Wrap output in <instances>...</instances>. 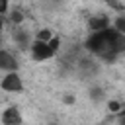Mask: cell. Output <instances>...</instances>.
I'll use <instances>...</instances> for the list:
<instances>
[{"label":"cell","mask_w":125,"mask_h":125,"mask_svg":"<svg viewBox=\"0 0 125 125\" xmlns=\"http://www.w3.org/2000/svg\"><path fill=\"white\" fill-rule=\"evenodd\" d=\"M47 45H49V47H51V51L57 55V53L61 51V37H59V35H53V37L47 41Z\"/></svg>","instance_id":"cell-12"},{"label":"cell","mask_w":125,"mask_h":125,"mask_svg":"<svg viewBox=\"0 0 125 125\" xmlns=\"http://www.w3.org/2000/svg\"><path fill=\"white\" fill-rule=\"evenodd\" d=\"M111 25L117 29V31H121V33H125V16H123V12H119V16L111 21Z\"/></svg>","instance_id":"cell-11"},{"label":"cell","mask_w":125,"mask_h":125,"mask_svg":"<svg viewBox=\"0 0 125 125\" xmlns=\"http://www.w3.org/2000/svg\"><path fill=\"white\" fill-rule=\"evenodd\" d=\"M12 37H14L16 45H18L20 49H27L29 43H31V33H29L27 29H23L21 25H14V33H12Z\"/></svg>","instance_id":"cell-7"},{"label":"cell","mask_w":125,"mask_h":125,"mask_svg":"<svg viewBox=\"0 0 125 125\" xmlns=\"http://www.w3.org/2000/svg\"><path fill=\"white\" fill-rule=\"evenodd\" d=\"M123 105H121V102H115V100H109L107 102V109L111 111V113H115V111H119Z\"/></svg>","instance_id":"cell-14"},{"label":"cell","mask_w":125,"mask_h":125,"mask_svg":"<svg viewBox=\"0 0 125 125\" xmlns=\"http://www.w3.org/2000/svg\"><path fill=\"white\" fill-rule=\"evenodd\" d=\"M0 37H2V33H0Z\"/></svg>","instance_id":"cell-17"},{"label":"cell","mask_w":125,"mask_h":125,"mask_svg":"<svg viewBox=\"0 0 125 125\" xmlns=\"http://www.w3.org/2000/svg\"><path fill=\"white\" fill-rule=\"evenodd\" d=\"M84 49L102 62L113 64L125 53V33L117 31L113 25H107L100 31H88L84 39Z\"/></svg>","instance_id":"cell-1"},{"label":"cell","mask_w":125,"mask_h":125,"mask_svg":"<svg viewBox=\"0 0 125 125\" xmlns=\"http://www.w3.org/2000/svg\"><path fill=\"white\" fill-rule=\"evenodd\" d=\"M53 35H55V31H53L51 27H41V29H37V31H35V37H33V39H39V41H49Z\"/></svg>","instance_id":"cell-10"},{"label":"cell","mask_w":125,"mask_h":125,"mask_svg":"<svg viewBox=\"0 0 125 125\" xmlns=\"http://www.w3.org/2000/svg\"><path fill=\"white\" fill-rule=\"evenodd\" d=\"M98 62L94 61V59H82L80 62H78V70H80V74H84V76H94V74H98Z\"/></svg>","instance_id":"cell-8"},{"label":"cell","mask_w":125,"mask_h":125,"mask_svg":"<svg viewBox=\"0 0 125 125\" xmlns=\"http://www.w3.org/2000/svg\"><path fill=\"white\" fill-rule=\"evenodd\" d=\"M62 102H64V104H74V96H64Z\"/></svg>","instance_id":"cell-16"},{"label":"cell","mask_w":125,"mask_h":125,"mask_svg":"<svg viewBox=\"0 0 125 125\" xmlns=\"http://www.w3.org/2000/svg\"><path fill=\"white\" fill-rule=\"evenodd\" d=\"M8 14H10V16H8V21H10L12 25H21L23 20H25V16H23L21 10H12V12L8 10Z\"/></svg>","instance_id":"cell-9"},{"label":"cell","mask_w":125,"mask_h":125,"mask_svg":"<svg viewBox=\"0 0 125 125\" xmlns=\"http://www.w3.org/2000/svg\"><path fill=\"white\" fill-rule=\"evenodd\" d=\"M0 121H2L4 125H18V123L23 121V117H21V113H20V109H18L16 105H10V107H6V109L2 111Z\"/></svg>","instance_id":"cell-5"},{"label":"cell","mask_w":125,"mask_h":125,"mask_svg":"<svg viewBox=\"0 0 125 125\" xmlns=\"http://www.w3.org/2000/svg\"><path fill=\"white\" fill-rule=\"evenodd\" d=\"M0 88L4 92H10V94H20V92H23V78L20 76L18 70H10L2 76Z\"/></svg>","instance_id":"cell-3"},{"label":"cell","mask_w":125,"mask_h":125,"mask_svg":"<svg viewBox=\"0 0 125 125\" xmlns=\"http://www.w3.org/2000/svg\"><path fill=\"white\" fill-rule=\"evenodd\" d=\"M18 68H20L18 59H16L8 49H0V70L10 72V70H18Z\"/></svg>","instance_id":"cell-4"},{"label":"cell","mask_w":125,"mask_h":125,"mask_svg":"<svg viewBox=\"0 0 125 125\" xmlns=\"http://www.w3.org/2000/svg\"><path fill=\"white\" fill-rule=\"evenodd\" d=\"M29 55H31V61L33 62H45L49 59L55 57V53L51 51V47L47 45V41H39V39H31L29 43Z\"/></svg>","instance_id":"cell-2"},{"label":"cell","mask_w":125,"mask_h":125,"mask_svg":"<svg viewBox=\"0 0 125 125\" xmlns=\"http://www.w3.org/2000/svg\"><path fill=\"white\" fill-rule=\"evenodd\" d=\"M10 10V0H0V16H6Z\"/></svg>","instance_id":"cell-15"},{"label":"cell","mask_w":125,"mask_h":125,"mask_svg":"<svg viewBox=\"0 0 125 125\" xmlns=\"http://www.w3.org/2000/svg\"><path fill=\"white\" fill-rule=\"evenodd\" d=\"M86 25H88V31H100V29H105L107 25H111V20L105 14H96V16L88 18Z\"/></svg>","instance_id":"cell-6"},{"label":"cell","mask_w":125,"mask_h":125,"mask_svg":"<svg viewBox=\"0 0 125 125\" xmlns=\"http://www.w3.org/2000/svg\"><path fill=\"white\" fill-rule=\"evenodd\" d=\"M102 98H104V90H102L100 86H92V88H90V100L100 102Z\"/></svg>","instance_id":"cell-13"}]
</instances>
